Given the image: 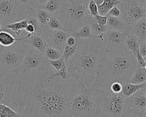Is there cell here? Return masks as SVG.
Returning a JSON list of instances; mask_svg holds the SVG:
<instances>
[{
	"mask_svg": "<svg viewBox=\"0 0 146 117\" xmlns=\"http://www.w3.org/2000/svg\"><path fill=\"white\" fill-rule=\"evenodd\" d=\"M56 71L45 58L38 69L23 75L11 73L8 106L23 117H75L69 102L81 83L71 76L67 80L56 77Z\"/></svg>",
	"mask_w": 146,
	"mask_h": 117,
	"instance_id": "1",
	"label": "cell"
},
{
	"mask_svg": "<svg viewBox=\"0 0 146 117\" xmlns=\"http://www.w3.org/2000/svg\"><path fill=\"white\" fill-rule=\"evenodd\" d=\"M105 52L99 37L78 40L77 49L66 63L69 76L75 77L87 89L92 88L96 83L98 67Z\"/></svg>",
	"mask_w": 146,
	"mask_h": 117,
	"instance_id": "2",
	"label": "cell"
},
{
	"mask_svg": "<svg viewBox=\"0 0 146 117\" xmlns=\"http://www.w3.org/2000/svg\"><path fill=\"white\" fill-rule=\"evenodd\" d=\"M138 67L135 56L126 47L116 52H105L94 87L108 86L115 81L126 83Z\"/></svg>",
	"mask_w": 146,
	"mask_h": 117,
	"instance_id": "3",
	"label": "cell"
},
{
	"mask_svg": "<svg viewBox=\"0 0 146 117\" xmlns=\"http://www.w3.org/2000/svg\"><path fill=\"white\" fill-rule=\"evenodd\" d=\"M90 0H62L56 17L63 26L64 31L72 35L82 28L91 15L88 9Z\"/></svg>",
	"mask_w": 146,
	"mask_h": 117,
	"instance_id": "4",
	"label": "cell"
},
{
	"mask_svg": "<svg viewBox=\"0 0 146 117\" xmlns=\"http://www.w3.org/2000/svg\"><path fill=\"white\" fill-rule=\"evenodd\" d=\"M98 102L95 117H122L125 109V98L121 92L115 94L109 86L94 87Z\"/></svg>",
	"mask_w": 146,
	"mask_h": 117,
	"instance_id": "5",
	"label": "cell"
},
{
	"mask_svg": "<svg viewBox=\"0 0 146 117\" xmlns=\"http://www.w3.org/2000/svg\"><path fill=\"white\" fill-rule=\"evenodd\" d=\"M30 48L21 38L10 46H0V76L8 75L18 69Z\"/></svg>",
	"mask_w": 146,
	"mask_h": 117,
	"instance_id": "6",
	"label": "cell"
},
{
	"mask_svg": "<svg viewBox=\"0 0 146 117\" xmlns=\"http://www.w3.org/2000/svg\"><path fill=\"white\" fill-rule=\"evenodd\" d=\"M69 105L75 117H95L98 102L94 90L87 89L81 83L79 92L70 100Z\"/></svg>",
	"mask_w": 146,
	"mask_h": 117,
	"instance_id": "7",
	"label": "cell"
},
{
	"mask_svg": "<svg viewBox=\"0 0 146 117\" xmlns=\"http://www.w3.org/2000/svg\"><path fill=\"white\" fill-rule=\"evenodd\" d=\"M117 7L120 11V17L129 27L145 17V0H121Z\"/></svg>",
	"mask_w": 146,
	"mask_h": 117,
	"instance_id": "8",
	"label": "cell"
},
{
	"mask_svg": "<svg viewBox=\"0 0 146 117\" xmlns=\"http://www.w3.org/2000/svg\"><path fill=\"white\" fill-rule=\"evenodd\" d=\"M31 14L17 0H0V22L3 28L8 23L25 19Z\"/></svg>",
	"mask_w": 146,
	"mask_h": 117,
	"instance_id": "9",
	"label": "cell"
},
{
	"mask_svg": "<svg viewBox=\"0 0 146 117\" xmlns=\"http://www.w3.org/2000/svg\"><path fill=\"white\" fill-rule=\"evenodd\" d=\"M44 60L43 53L31 47L27 51L20 67L13 72L17 75L28 73L32 70L40 68Z\"/></svg>",
	"mask_w": 146,
	"mask_h": 117,
	"instance_id": "10",
	"label": "cell"
},
{
	"mask_svg": "<svg viewBox=\"0 0 146 117\" xmlns=\"http://www.w3.org/2000/svg\"><path fill=\"white\" fill-rule=\"evenodd\" d=\"M41 37L47 46L54 48L63 53L68 35L64 30L52 29L44 27Z\"/></svg>",
	"mask_w": 146,
	"mask_h": 117,
	"instance_id": "11",
	"label": "cell"
},
{
	"mask_svg": "<svg viewBox=\"0 0 146 117\" xmlns=\"http://www.w3.org/2000/svg\"><path fill=\"white\" fill-rule=\"evenodd\" d=\"M126 35V33L107 29L98 37L103 42L106 52H116L125 47Z\"/></svg>",
	"mask_w": 146,
	"mask_h": 117,
	"instance_id": "12",
	"label": "cell"
},
{
	"mask_svg": "<svg viewBox=\"0 0 146 117\" xmlns=\"http://www.w3.org/2000/svg\"><path fill=\"white\" fill-rule=\"evenodd\" d=\"M126 107L139 112H146V87L125 98Z\"/></svg>",
	"mask_w": 146,
	"mask_h": 117,
	"instance_id": "13",
	"label": "cell"
},
{
	"mask_svg": "<svg viewBox=\"0 0 146 117\" xmlns=\"http://www.w3.org/2000/svg\"><path fill=\"white\" fill-rule=\"evenodd\" d=\"M21 39L32 48L44 53L47 46L43 41L41 35L36 33H27L25 37L21 38Z\"/></svg>",
	"mask_w": 146,
	"mask_h": 117,
	"instance_id": "14",
	"label": "cell"
},
{
	"mask_svg": "<svg viewBox=\"0 0 146 117\" xmlns=\"http://www.w3.org/2000/svg\"><path fill=\"white\" fill-rule=\"evenodd\" d=\"M106 28L108 29H113L126 33L129 31L130 27H129L120 17H113L108 16Z\"/></svg>",
	"mask_w": 146,
	"mask_h": 117,
	"instance_id": "15",
	"label": "cell"
},
{
	"mask_svg": "<svg viewBox=\"0 0 146 117\" xmlns=\"http://www.w3.org/2000/svg\"><path fill=\"white\" fill-rule=\"evenodd\" d=\"M130 31L135 35L139 43L146 41V18H143L131 27Z\"/></svg>",
	"mask_w": 146,
	"mask_h": 117,
	"instance_id": "16",
	"label": "cell"
},
{
	"mask_svg": "<svg viewBox=\"0 0 146 117\" xmlns=\"http://www.w3.org/2000/svg\"><path fill=\"white\" fill-rule=\"evenodd\" d=\"M9 74L0 76V102L7 105H9Z\"/></svg>",
	"mask_w": 146,
	"mask_h": 117,
	"instance_id": "17",
	"label": "cell"
},
{
	"mask_svg": "<svg viewBox=\"0 0 146 117\" xmlns=\"http://www.w3.org/2000/svg\"><path fill=\"white\" fill-rule=\"evenodd\" d=\"M125 46L126 48L134 55H135L136 52L139 49V40L135 35L130 31V28L129 31L126 32Z\"/></svg>",
	"mask_w": 146,
	"mask_h": 117,
	"instance_id": "18",
	"label": "cell"
},
{
	"mask_svg": "<svg viewBox=\"0 0 146 117\" xmlns=\"http://www.w3.org/2000/svg\"><path fill=\"white\" fill-rule=\"evenodd\" d=\"M32 14L38 20L43 28L47 27L48 22L53 15L38 7H36L33 10Z\"/></svg>",
	"mask_w": 146,
	"mask_h": 117,
	"instance_id": "19",
	"label": "cell"
},
{
	"mask_svg": "<svg viewBox=\"0 0 146 117\" xmlns=\"http://www.w3.org/2000/svg\"><path fill=\"white\" fill-rule=\"evenodd\" d=\"M28 24V18H26L19 21L8 23L3 28V29L11 30L12 32L17 35V36H20L22 31L25 30Z\"/></svg>",
	"mask_w": 146,
	"mask_h": 117,
	"instance_id": "20",
	"label": "cell"
},
{
	"mask_svg": "<svg viewBox=\"0 0 146 117\" xmlns=\"http://www.w3.org/2000/svg\"><path fill=\"white\" fill-rule=\"evenodd\" d=\"M146 87V82L141 84H133L130 83H126L123 84L122 90H121V94L125 98L128 97L135 94L138 90L141 88Z\"/></svg>",
	"mask_w": 146,
	"mask_h": 117,
	"instance_id": "21",
	"label": "cell"
},
{
	"mask_svg": "<svg viewBox=\"0 0 146 117\" xmlns=\"http://www.w3.org/2000/svg\"><path fill=\"white\" fill-rule=\"evenodd\" d=\"M146 81V67H138L127 81L133 84H141Z\"/></svg>",
	"mask_w": 146,
	"mask_h": 117,
	"instance_id": "22",
	"label": "cell"
},
{
	"mask_svg": "<svg viewBox=\"0 0 146 117\" xmlns=\"http://www.w3.org/2000/svg\"><path fill=\"white\" fill-rule=\"evenodd\" d=\"M120 2L119 0H104L103 3L98 6V14L107 16L108 11L113 7L117 6Z\"/></svg>",
	"mask_w": 146,
	"mask_h": 117,
	"instance_id": "23",
	"label": "cell"
},
{
	"mask_svg": "<svg viewBox=\"0 0 146 117\" xmlns=\"http://www.w3.org/2000/svg\"><path fill=\"white\" fill-rule=\"evenodd\" d=\"M18 39L15 38L9 32L3 29L0 31V45L1 46L8 47L15 43Z\"/></svg>",
	"mask_w": 146,
	"mask_h": 117,
	"instance_id": "24",
	"label": "cell"
},
{
	"mask_svg": "<svg viewBox=\"0 0 146 117\" xmlns=\"http://www.w3.org/2000/svg\"><path fill=\"white\" fill-rule=\"evenodd\" d=\"M61 5L62 0H48L46 4L38 7L47 11L51 14H56Z\"/></svg>",
	"mask_w": 146,
	"mask_h": 117,
	"instance_id": "25",
	"label": "cell"
},
{
	"mask_svg": "<svg viewBox=\"0 0 146 117\" xmlns=\"http://www.w3.org/2000/svg\"><path fill=\"white\" fill-rule=\"evenodd\" d=\"M0 117H23L13 108L0 102Z\"/></svg>",
	"mask_w": 146,
	"mask_h": 117,
	"instance_id": "26",
	"label": "cell"
},
{
	"mask_svg": "<svg viewBox=\"0 0 146 117\" xmlns=\"http://www.w3.org/2000/svg\"><path fill=\"white\" fill-rule=\"evenodd\" d=\"M86 24L88 25V26L90 27L92 36L98 37L103 33L101 30L100 28L99 27V25L98 24V22H97L95 17L90 15L88 18Z\"/></svg>",
	"mask_w": 146,
	"mask_h": 117,
	"instance_id": "27",
	"label": "cell"
},
{
	"mask_svg": "<svg viewBox=\"0 0 146 117\" xmlns=\"http://www.w3.org/2000/svg\"><path fill=\"white\" fill-rule=\"evenodd\" d=\"M72 36H74L77 40H79L90 38L92 35L88 25L85 24L82 28L73 33Z\"/></svg>",
	"mask_w": 146,
	"mask_h": 117,
	"instance_id": "28",
	"label": "cell"
},
{
	"mask_svg": "<svg viewBox=\"0 0 146 117\" xmlns=\"http://www.w3.org/2000/svg\"><path fill=\"white\" fill-rule=\"evenodd\" d=\"M44 56L46 59L53 60L62 57V53L54 48L47 46L44 52Z\"/></svg>",
	"mask_w": 146,
	"mask_h": 117,
	"instance_id": "29",
	"label": "cell"
},
{
	"mask_svg": "<svg viewBox=\"0 0 146 117\" xmlns=\"http://www.w3.org/2000/svg\"><path fill=\"white\" fill-rule=\"evenodd\" d=\"M77 47H78V42L75 45L72 46H69L66 45L63 52L62 53V57H63L66 63H67V62L69 60V58H71L73 55H74V53H76L77 49Z\"/></svg>",
	"mask_w": 146,
	"mask_h": 117,
	"instance_id": "30",
	"label": "cell"
},
{
	"mask_svg": "<svg viewBox=\"0 0 146 117\" xmlns=\"http://www.w3.org/2000/svg\"><path fill=\"white\" fill-rule=\"evenodd\" d=\"M17 1L26 10L32 13L33 10L37 7L36 0H17Z\"/></svg>",
	"mask_w": 146,
	"mask_h": 117,
	"instance_id": "31",
	"label": "cell"
},
{
	"mask_svg": "<svg viewBox=\"0 0 146 117\" xmlns=\"http://www.w3.org/2000/svg\"><path fill=\"white\" fill-rule=\"evenodd\" d=\"M28 23L32 25L35 30V33L39 35H41L42 31H43V27L40 24V23L36 19V18L31 14L29 17L28 18Z\"/></svg>",
	"mask_w": 146,
	"mask_h": 117,
	"instance_id": "32",
	"label": "cell"
},
{
	"mask_svg": "<svg viewBox=\"0 0 146 117\" xmlns=\"http://www.w3.org/2000/svg\"><path fill=\"white\" fill-rule=\"evenodd\" d=\"M52 29H60V30H64L63 26L61 24V23L57 19L56 17V14H53L48 22L47 27Z\"/></svg>",
	"mask_w": 146,
	"mask_h": 117,
	"instance_id": "33",
	"label": "cell"
},
{
	"mask_svg": "<svg viewBox=\"0 0 146 117\" xmlns=\"http://www.w3.org/2000/svg\"><path fill=\"white\" fill-rule=\"evenodd\" d=\"M54 76L56 77H60L61 78H62L63 80H67L70 76L68 74V67L67 64L64 63L58 71H56L54 73Z\"/></svg>",
	"mask_w": 146,
	"mask_h": 117,
	"instance_id": "34",
	"label": "cell"
},
{
	"mask_svg": "<svg viewBox=\"0 0 146 117\" xmlns=\"http://www.w3.org/2000/svg\"><path fill=\"white\" fill-rule=\"evenodd\" d=\"M122 117H146V112H139L129 110L126 107Z\"/></svg>",
	"mask_w": 146,
	"mask_h": 117,
	"instance_id": "35",
	"label": "cell"
},
{
	"mask_svg": "<svg viewBox=\"0 0 146 117\" xmlns=\"http://www.w3.org/2000/svg\"><path fill=\"white\" fill-rule=\"evenodd\" d=\"M95 18L97 21V22H98L99 27L100 28L102 32H104L107 29L106 22H107L108 16H101V15H98L95 17Z\"/></svg>",
	"mask_w": 146,
	"mask_h": 117,
	"instance_id": "36",
	"label": "cell"
},
{
	"mask_svg": "<svg viewBox=\"0 0 146 117\" xmlns=\"http://www.w3.org/2000/svg\"><path fill=\"white\" fill-rule=\"evenodd\" d=\"M47 61L48 63H49V64L56 70V71H58V70L61 68V67H62L63 64L66 63L63 57H61L60 58H58L57 60H47Z\"/></svg>",
	"mask_w": 146,
	"mask_h": 117,
	"instance_id": "37",
	"label": "cell"
},
{
	"mask_svg": "<svg viewBox=\"0 0 146 117\" xmlns=\"http://www.w3.org/2000/svg\"><path fill=\"white\" fill-rule=\"evenodd\" d=\"M123 84L124 83H121V82H119V81H115L111 83V84H109V88H110L112 92L115 94H119L121 92V90H122V87Z\"/></svg>",
	"mask_w": 146,
	"mask_h": 117,
	"instance_id": "38",
	"label": "cell"
},
{
	"mask_svg": "<svg viewBox=\"0 0 146 117\" xmlns=\"http://www.w3.org/2000/svg\"><path fill=\"white\" fill-rule=\"evenodd\" d=\"M88 9L89 11L90 14L93 16L96 17L98 14V6L96 4V3L94 1V0H90L88 4Z\"/></svg>",
	"mask_w": 146,
	"mask_h": 117,
	"instance_id": "39",
	"label": "cell"
},
{
	"mask_svg": "<svg viewBox=\"0 0 146 117\" xmlns=\"http://www.w3.org/2000/svg\"><path fill=\"white\" fill-rule=\"evenodd\" d=\"M135 56L136 58V60L137 61V63L139 64V67H146V61L144 59L143 57L140 54V51H139V49L136 52V53H135Z\"/></svg>",
	"mask_w": 146,
	"mask_h": 117,
	"instance_id": "40",
	"label": "cell"
},
{
	"mask_svg": "<svg viewBox=\"0 0 146 117\" xmlns=\"http://www.w3.org/2000/svg\"><path fill=\"white\" fill-rule=\"evenodd\" d=\"M108 16L113 17H119L120 16V11L117 6L113 7L108 11Z\"/></svg>",
	"mask_w": 146,
	"mask_h": 117,
	"instance_id": "41",
	"label": "cell"
},
{
	"mask_svg": "<svg viewBox=\"0 0 146 117\" xmlns=\"http://www.w3.org/2000/svg\"><path fill=\"white\" fill-rule=\"evenodd\" d=\"M139 51L144 59L146 61V41L139 43Z\"/></svg>",
	"mask_w": 146,
	"mask_h": 117,
	"instance_id": "42",
	"label": "cell"
},
{
	"mask_svg": "<svg viewBox=\"0 0 146 117\" xmlns=\"http://www.w3.org/2000/svg\"><path fill=\"white\" fill-rule=\"evenodd\" d=\"M78 42V40L72 35H70L68 36L67 41H66V45L69 46H72L75 45Z\"/></svg>",
	"mask_w": 146,
	"mask_h": 117,
	"instance_id": "43",
	"label": "cell"
},
{
	"mask_svg": "<svg viewBox=\"0 0 146 117\" xmlns=\"http://www.w3.org/2000/svg\"><path fill=\"white\" fill-rule=\"evenodd\" d=\"M25 31H26V32H27V33H31V34L35 33V30L34 27L32 25L30 24V23H28L27 27L25 29Z\"/></svg>",
	"mask_w": 146,
	"mask_h": 117,
	"instance_id": "44",
	"label": "cell"
},
{
	"mask_svg": "<svg viewBox=\"0 0 146 117\" xmlns=\"http://www.w3.org/2000/svg\"><path fill=\"white\" fill-rule=\"evenodd\" d=\"M48 0H36V3H37V7L42 6L44 5L47 3Z\"/></svg>",
	"mask_w": 146,
	"mask_h": 117,
	"instance_id": "45",
	"label": "cell"
},
{
	"mask_svg": "<svg viewBox=\"0 0 146 117\" xmlns=\"http://www.w3.org/2000/svg\"><path fill=\"white\" fill-rule=\"evenodd\" d=\"M94 1L96 3L97 6H98V5H100V4H101L103 3L104 0H94Z\"/></svg>",
	"mask_w": 146,
	"mask_h": 117,
	"instance_id": "46",
	"label": "cell"
},
{
	"mask_svg": "<svg viewBox=\"0 0 146 117\" xmlns=\"http://www.w3.org/2000/svg\"><path fill=\"white\" fill-rule=\"evenodd\" d=\"M119 1H121V0H119Z\"/></svg>",
	"mask_w": 146,
	"mask_h": 117,
	"instance_id": "47",
	"label": "cell"
}]
</instances>
